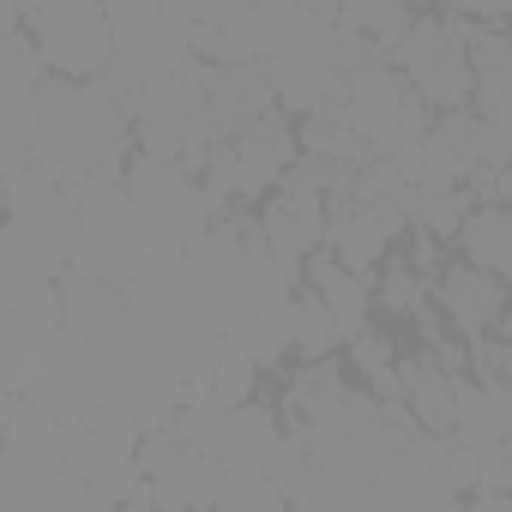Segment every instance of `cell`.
Listing matches in <instances>:
<instances>
[{"label": "cell", "mask_w": 512, "mask_h": 512, "mask_svg": "<svg viewBox=\"0 0 512 512\" xmlns=\"http://www.w3.org/2000/svg\"><path fill=\"white\" fill-rule=\"evenodd\" d=\"M398 73L410 79V91L428 103V115H464L476 109V67H470V43L446 25V13H416L404 49L392 55Z\"/></svg>", "instance_id": "cell-1"}, {"label": "cell", "mask_w": 512, "mask_h": 512, "mask_svg": "<svg viewBox=\"0 0 512 512\" xmlns=\"http://www.w3.org/2000/svg\"><path fill=\"white\" fill-rule=\"evenodd\" d=\"M25 31L43 55V73L55 79H103L109 55H115V19L85 0H49V7H25Z\"/></svg>", "instance_id": "cell-2"}, {"label": "cell", "mask_w": 512, "mask_h": 512, "mask_svg": "<svg viewBox=\"0 0 512 512\" xmlns=\"http://www.w3.org/2000/svg\"><path fill=\"white\" fill-rule=\"evenodd\" d=\"M350 121H356V133L368 139V151L374 157H404V151H416L422 139H428V103L410 91V79L398 73V67H362L356 79H350Z\"/></svg>", "instance_id": "cell-3"}, {"label": "cell", "mask_w": 512, "mask_h": 512, "mask_svg": "<svg viewBox=\"0 0 512 512\" xmlns=\"http://www.w3.org/2000/svg\"><path fill=\"white\" fill-rule=\"evenodd\" d=\"M404 235H410V211L404 205H362L350 193L326 199V247L362 278H374L392 260Z\"/></svg>", "instance_id": "cell-4"}, {"label": "cell", "mask_w": 512, "mask_h": 512, "mask_svg": "<svg viewBox=\"0 0 512 512\" xmlns=\"http://www.w3.org/2000/svg\"><path fill=\"white\" fill-rule=\"evenodd\" d=\"M434 314L446 320V332H458L464 344H476V338L506 332L512 290H506L494 272H482V266H470V260H452V266L440 272V284H434Z\"/></svg>", "instance_id": "cell-5"}, {"label": "cell", "mask_w": 512, "mask_h": 512, "mask_svg": "<svg viewBox=\"0 0 512 512\" xmlns=\"http://www.w3.org/2000/svg\"><path fill=\"white\" fill-rule=\"evenodd\" d=\"M260 235L272 247V260L296 278L308 272V260L326 247V199H308V193H272L260 205Z\"/></svg>", "instance_id": "cell-6"}, {"label": "cell", "mask_w": 512, "mask_h": 512, "mask_svg": "<svg viewBox=\"0 0 512 512\" xmlns=\"http://www.w3.org/2000/svg\"><path fill=\"white\" fill-rule=\"evenodd\" d=\"M308 296L332 314V326H338V338H344V350L374 326V278H362V272H350L332 247H320L314 260H308Z\"/></svg>", "instance_id": "cell-7"}, {"label": "cell", "mask_w": 512, "mask_h": 512, "mask_svg": "<svg viewBox=\"0 0 512 512\" xmlns=\"http://www.w3.org/2000/svg\"><path fill=\"white\" fill-rule=\"evenodd\" d=\"M470 380V374H464ZM404 410L428 428V434H452L458 428V374L440 368L434 350H416L404 362Z\"/></svg>", "instance_id": "cell-8"}, {"label": "cell", "mask_w": 512, "mask_h": 512, "mask_svg": "<svg viewBox=\"0 0 512 512\" xmlns=\"http://www.w3.org/2000/svg\"><path fill=\"white\" fill-rule=\"evenodd\" d=\"M374 314H386V320H410V326H422V320L434 314V284L404 260V247L374 272Z\"/></svg>", "instance_id": "cell-9"}, {"label": "cell", "mask_w": 512, "mask_h": 512, "mask_svg": "<svg viewBox=\"0 0 512 512\" xmlns=\"http://www.w3.org/2000/svg\"><path fill=\"white\" fill-rule=\"evenodd\" d=\"M458 247H464V260L494 272L500 284H512V211L506 205H476L458 229Z\"/></svg>", "instance_id": "cell-10"}, {"label": "cell", "mask_w": 512, "mask_h": 512, "mask_svg": "<svg viewBox=\"0 0 512 512\" xmlns=\"http://www.w3.org/2000/svg\"><path fill=\"white\" fill-rule=\"evenodd\" d=\"M494 482H506V488H512V434L500 440V458H494Z\"/></svg>", "instance_id": "cell-11"}, {"label": "cell", "mask_w": 512, "mask_h": 512, "mask_svg": "<svg viewBox=\"0 0 512 512\" xmlns=\"http://www.w3.org/2000/svg\"><path fill=\"white\" fill-rule=\"evenodd\" d=\"M506 326H512V314H506Z\"/></svg>", "instance_id": "cell-12"}]
</instances>
